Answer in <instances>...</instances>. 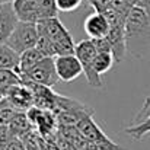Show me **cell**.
Wrapping results in <instances>:
<instances>
[{"label":"cell","instance_id":"23","mask_svg":"<svg viewBox=\"0 0 150 150\" xmlns=\"http://www.w3.org/2000/svg\"><path fill=\"white\" fill-rule=\"evenodd\" d=\"M89 150H127L121 147L120 144H115L112 140L108 142H99V143H91Z\"/></svg>","mask_w":150,"mask_h":150},{"label":"cell","instance_id":"25","mask_svg":"<svg viewBox=\"0 0 150 150\" xmlns=\"http://www.w3.org/2000/svg\"><path fill=\"white\" fill-rule=\"evenodd\" d=\"M13 137L10 128L7 124H0V150H4L7 146V143L10 142V139Z\"/></svg>","mask_w":150,"mask_h":150},{"label":"cell","instance_id":"5","mask_svg":"<svg viewBox=\"0 0 150 150\" xmlns=\"http://www.w3.org/2000/svg\"><path fill=\"white\" fill-rule=\"evenodd\" d=\"M25 76H28L35 83H40V85H44V86H48V88L55 86L60 82V77H58V73H57V69H55L54 57H44Z\"/></svg>","mask_w":150,"mask_h":150},{"label":"cell","instance_id":"12","mask_svg":"<svg viewBox=\"0 0 150 150\" xmlns=\"http://www.w3.org/2000/svg\"><path fill=\"white\" fill-rule=\"evenodd\" d=\"M45 55L38 50L37 47L31 48V50L23 51L19 57V66L16 67V71L19 74H26L34 66H37Z\"/></svg>","mask_w":150,"mask_h":150},{"label":"cell","instance_id":"30","mask_svg":"<svg viewBox=\"0 0 150 150\" xmlns=\"http://www.w3.org/2000/svg\"><path fill=\"white\" fill-rule=\"evenodd\" d=\"M15 0H0V4H3V3H13Z\"/></svg>","mask_w":150,"mask_h":150},{"label":"cell","instance_id":"19","mask_svg":"<svg viewBox=\"0 0 150 150\" xmlns=\"http://www.w3.org/2000/svg\"><path fill=\"white\" fill-rule=\"evenodd\" d=\"M18 112L19 111L12 105V102L3 96V99L0 100V124H9Z\"/></svg>","mask_w":150,"mask_h":150},{"label":"cell","instance_id":"15","mask_svg":"<svg viewBox=\"0 0 150 150\" xmlns=\"http://www.w3.org/2000/svg\"><path fill=\"white\" fill-rule=\"evenodd\" d=\"M21 83V74L16 69H3L0 70V92L4 96L13 86Z\"/></svg>","mask_w":150,"mask_h":150},{"label":"cell","instance_id":"22","mask_svg":"<svg viewBox=\"0 0 150 150\" xmlns=\"http://www.w3.org/2000/svg\"><path fill=\"white\" fill-rule=\"evenodd\" d=\"M57 1V7L60 12H74L80 7V4L83 3V0H55Z\"/></svg>","mask_w":150,"mask_h":150},{"label":"cell","instance_id":"3","mask_svg":"<svg viewBox=\"0 0 150 150\" xmlns=\"http://www.w3.org/2000/svg\"><path fill=\"white\" fill-rule=\"evenodd\" d=\"M98 54V50L93 44V41L89 38V40H82L79 44H76V48H74V55L79 58L82 67H83V73H85V77L88 80V83L98 89L102 88V79H100V74H98L93 69V60Z\"/></svg>","mask_w":150,"mask_h":150},{"label":"cell","instance_id":"28","mask_svg":"<svg viewBox=\"0 0 150 150\" xmlns=\"http://www.w3.org/2000/svg\"><path fill=\"white\" fill-rule=\"evenodd\" d=\"M4 150H26V147L21 137H12L10 142L7 143V146L4 147Z\"/></svg>","mask_w":150,"mask_h":150},{"label":"cell","instance_id":"20","mask_svg":"<svg viewBox=\"0 0 150 150\" xmlns=\"http://www.w3.org/2000/svg\"><path fill=\"white\" fill-rule=\"evenodd\" d=\"M134 6H136L134 0H111V7L115 9L124 19L128 18V15Z\"/></svg>","mask_w":150,"mask_h":150},{"label":"cell","instance_id":"9","mask_svg":"<svg viewBox=\"0 0 150 150\" xmlns=\"http://www.w3.org/2000/svg\"><path fill=\"white\" fill-rule=\"evenodd\" d=\"M83 28H85V32L88 34V37L91 40L103 38L109 32V22H108V19L103 13L93 12L92 15H89L85 19Z\"/></svg>","mask_w":150,"mask_h":150},{"label":"cell","instance_id":"11","mask_svg":"<svg viewBox=\"0 0 150 150\" xmlns=\"http://www.w3.org/2000/svg\"><path fill=\"white\" fill-rule=\"evenodd\" d=\"M77 131L91 143H99V142H108L109 139L106 137V134L100 130V127L93 121V115H88L85 117L77 125H76Z\"/></svg>","mask_w":150,"mask_h":150},{"label":"cell","instance_id":"10","mask_svg":"<svg viewBox=\"0 0 150 150\" xmlns=\"http://www.w3.org/2000/svg\"><path fill=\"white\" fill-rule=\"evenodd\" d=\"M13 7H15V12L19 21L38 23L42 19L40 0H15Z\"/></svg>","mask_w":150,"mask_h":150},{"label":"cell","instance_id":"16","mask_svg":"<svg viewBox=\"0 0 150 150\" xmlns=\"http://www.w3.org/2000/svg\"><path fill=\"white\" fill-rule=\"evenodd\" d=\"M124 133H125L127 136H130V137H131L133 140H136V142L143 140L150 133V115L146 120H143V121H140V122H137V124H130V127H127V128L124 130Z\"/></svg>","mask_w":150,"mask_h":150},{"label":"cell","instance_id":"21","mask_svg":"<svg viewBox=\"0 0 150 150\" xmlns=\"http://www.w3.org/2000/svg\"><path fill=\"white\" fill-rule=\"evenodd\" d=\"M40 7H41V16L42 19L47 18H57L58 15V7L55 0H40Z\"/></svg>","mask_w":150,"mask_h":150},{"label":"cell","instance_id":"14","mask_svg":"<svg viewBox=\"0 0 150 150\" xmlns=\"http://www.w3.org/2000/svg\"><path fill=\"white\" fill-rule=\"evenodd\" d=\"M21 54L16 52L7 42H0V70L16 69L19 66Z\"/></svg>","mask_w":150,"mask_h":150},{"label":"cell","instance_id":"29","mask_svg":"<svg viewBox=\"0 0 150 150\" xmlns=\"http://www.w3.org/2000/svg\"><path fill=\"white\" fill-rule=\"evenodd\" d=\"M137 6L146 9V10L150 13V0H137Z\"/></svg>","mask_w":150,"mask_h":150},{"label":"cell","instance_id":"26","mask_svg":"<svg viewBox=\"0 0 150 150\" xmlns=\"http://www.w3.org/2000/svg\"><path fill=\"white\" fill-rule=\"evenodd\" d=\"M86 3L95 10V12H105L111 6V0H86Z\"/></svg>","mask_w":150,"mask_h":150},{"label":"cell","instance_id":"2","mask_svg":"<svg viewBox=\"0 0 150 150\" xmlns=\"http://www.w3.org/2000/svg\"><path fill=\"white\" fill-rule=\"evenodd\" d=\"M38 32L40 35L48 38L54 48L57 55H64V54H74L76 44L73 41L71 34L67 31V28L58 21V18H47L41 19L38 23Z\"/></svg>","mask_w":150,"mask_h":150},{"label":"cell","instance_id":"27","mask_svg":"<svg viewBox=\"0 0 150 150\" xmlns=\"http://www.w3.org/2000/svg\"><path fill=\"white\" fill-rule=\"evenodd\" d=\"M92 41H93V44H95L98 52H112L111 44H109V41H108L106 37H103V38H95V40H92Z\"/></svg>","mask_w":150,"mask_h":150},{"label":"cell","instance_id":"17","mask_svg":"<svg viewBox=\"0 0 150 150\" xmlns=\"http://www.w3.org/2000/svg\"><path fill=\"white\" fill-rule=\"evenodd\" d=\"M114 63H115V58H114L112 52H98L93 60V69L98 74L102 76L103 73H106L112 69Z\"/></svg>","mask_w":150,"mask_h":150},{"label":"cell","instance_id":"8","mask_svg":"<svg viewBox=\"0 0 150 150\" xmlns=\"http://www.w3.org/2000/svg\"><path fill=\"white\" fill-rule=\"evenodd\" d=\"M4 96L12 102V105H13L18 111L26 112L28 109H31V108L34 106V95H32V91H31L28 86L22 85V83L13 86Z\"/></svg>","mask_w":150,"mask_h":150},{"label":"cell","instance_id":"1","mask_svg":"<svg viewBox=\"0 0 150 150\" xmlns=\"http://www.w3.org/2000/svg\"><path fill=\"white\" fill-rule=\"evenodd\" d=\"M125 45L127 54L134 58H143L150 54V13L134 6L125 19Z\"/></svg>","mask_w":150,"mask_h":150},{"label":"cell","instance_id":"31","mask_svg":"<svg viewBox=\"0 0 150 150\" xmlns=\"http://www.w3.org/2000/svg\"><path fill=\"white\" fill-rule=\"evenodd\" d=\"M3 99V95H1V92H0V100Z\"/></svg>","mask_w":150,"mask_h":150},{"label":"cell","instance_id":"7","mask_svg":"<svg viewBox=\"0 0 150 150\" xmlns=\"http://www.w3.org/2000/svg\"><path fill=\"white\" fill-rule=\"evenodd\" d=\"M19 23V18L15 12L13 3L0 4V42H6L16 25Z\"/></svg>","mask_w":150,"mask_h":150},{"label":"cell","instance_id":"24","mask_svg":"<svg viewBox=\"0 0 150 150\" xmlns=\"http://www.w3.org/2000/svg\"><path fill=\"white\" fill-rule=\"evenodd\" d=\"M149 115H150V96H147V98L144 99V102H143V106L140 108V111L136 114L134 120L131 121V124H137V122L146 120Z\"/></svg>","mask_w":150,"mask_h":150},{"label":"cell","instance_id":"4","mask_svg":"<svg viewBox=\"0 0 150 150\" xmlns=\"http://www.w3.org/2000/svg\"><path fill=\"white\" fill-rule=\"evenodd\" d=\"M38 38H40V32H38L37 23L19 21L15 31L12 32V35L9 37V40L6 42L16 52L22 54L23 51L37 47Z\"/></svg>","mask_w":150,"mask_h":150},{"label":"cell","instance_id":"13","mask_svg":"<svg viewBox=\"0 0 150 150\" xmlns=\"http://www.w3.org/2000/svg\"><path fill=\"white\" fill-rule=\"evenodd\" d=\"M7 125H9L13 137H22V136H25L28 131H31L34 128V124L31 122L28 114L26 112H22V111H19L12 118V121Z\"/></svg>","mask_w":150,"mask_h":150},{"label":"cell","instance_id":"6","mask_svg":"<svg viewBox=\"0 0 150 150\" xmlns=\"http://www.w3.org/2000/svg\"><path fill=\"white\" fill-rule=\"evenodd\" d=\"M54 61H55V69L61 82H66V83L74 82L83 73V67L74 54L57 55L54 57Z\"/></svg>","mask_w":150,"mask_h":150},{"label":"cell","instance_id":"18","mask_svg":"<svg viewBox=\"0 0 150 150\" xmlns=\"http://www.w3.org/2000/svg\"><path fill=\"white\" fill-rule=\"evenodd\" d=\"M26 150H42V143H44V139L40 136V133L32 128L31 131H28L25 136L21 137Z\"/></svg>","mask_w":150,"mask_h":150}]
</instances>
